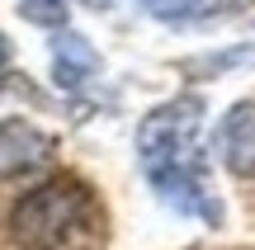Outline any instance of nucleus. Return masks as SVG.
<instances>
[{
    "label": "nucleus",
    "mask_w": 255,
    "mask_h": 250,
    "mask_svg": "<svg viewBox=\"0 0 255 250\" xmlns=\"http://www.w3.org/2000/svg\"><path fill=\"white\" fill-rule=\"evenodd\" d=\"M137 161L146 184L165 208L203 217L218 227L222 203L208 189V151H203V94H180L142 118L137 128Z\"/></svg>",
    "instance_id": "1"
},
{
    "label": "nucleus",
    "mask_w": 255,
    "mask_h": 250,
    "mask_svg": "<svg viewBox=\"0 0 255 250\" xmlns=\"http://www.w3.org/2000/svg\"><path fill=\"white\" fill-rule=\"evenodd\" d=\"M95 236H104V213L76 175L43 179L9 208V241L19 250H76Z\"/></svg>",
    "instance_id": "2"
},
{
    "label": "nucleus",
    "mask_w": 255,
    "mask_h": 250,
    "mask_svg": "<svg viewBox=\"0 0 255 250\" xmlns=\"http://www.w3.org/2000/svg\"><path fill=\"white\" fill-rule=\"evenodd\" d=\"M57 142L43 128H33L28 118H0V179L33 175L52 161Z\"/></svg>",
    "instance_id": "3"
},
{
    "label": "nucleus",
    "mask_w": 255,
    "mask_h": 250,
    "mask_svg": "<svg viewBox=\"0 0 255 250\" xmlns=\"http://www.w3.org/2000/svg\"><path fill=\"white\" fill-rule=\"evenodd\" d=\"M218 156L237 179H255V99H241L218 123Z\"/></svg>",
    "instance_id": "4"
},
{
    "label": "nucleus",
    "mask_w": 255,
    "mask_h": 250,
    "mask_svg": "<svg viewBox=\"0 0 255 250\" xmlns=\"http://www.w3.org/2000/svg\"><path fill=\"white\" fill-rule=\"evenodd\" d=\"M100 71V57L81 33H57L52 38V76L62 90H81L90 76Z\"/></svg>",
    "instance_id": "5"
},
{
    "label": "nucleus",
    "mask_w": 255,
    "mask_h": 250,
    "mask_svg": "<svg viewBox=\"0 0 255 250\" xmlns=\"http://www.w3.org/2000/svg\"><path fill=\"white\" fill-rule=\"evenodd\" d=\"M19 14L28 24H43V28H62L66 24V0H24Z\"/></svg>",
    "instance_id": "6"
},
{
    "label": "nucleus",
    "mask_w": 255,
    "mask_h": 250,
    "mask_svg": "<svg viewBox=\"0 0 255 250\" xmlns=\"http://www.w3.org/2000/svg\"><path fill=\"white\" fill-rule=\"evenodd\" d=\"M5 62H9V43L0 38V66H5Z\"/></svg>",
    "instance_id": "7"
}]
</instances>
